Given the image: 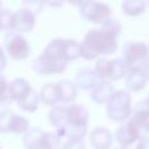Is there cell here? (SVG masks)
<instances>
[{"label":"cell","mask_w":149,"mask_h":149,"mask_svg":"<svg viewBox=\"0 0 149 149\" xmlns=\"http://www.w3.org/2000/svg\"><path fill=\"white\" fill-rule=\"evenodd\" d=\"M58 86H59L60 102H64V103L73 102L77 95L76 84L72 82L71 80H62L60 82H58Z\"/></svg>","instance_id":"d6986e66"},{"label":"cell","mask_w":149,"mask_h":149,"mask_svg":"<svg viewBox=\"0 0 149 149\" xmlns=\"http://www.w3.org/2000/svg\"><path fill=\"white\" fill-rule=\"evenodd\" d=\"M114 149H130L128 147H122V145H119V147H116V148H114Z\"/></svg>","instance_id":"836d02e7"},{"label":"cell","mask_w":149,"mask_h":149,"mask_svg":"<svg viewBox=\"0 0 149 149\" xmlns=\"http://www.w3.org/2000/svg\"><path fill=\"white\" fill-rule=\"evenodd\" d=\"M46 4L52 5V7H62V5H63V1H60V3H46Z\"/></svg>","instance_id":"d6a6232c"},{"label":"cell","mask_w":149,"mask_h":149,"mask_svg":"<svg viewBox=\"0 0 149 149\" xmlns=\"http://www.w3.org/2000/svg\"><path fill=\"white\" fill-rule=\"evenodd\" d=\"M147 77L143 71L128 72L126 76V88L131 92H140L147 85Z\"/></svg>","instance_id":"ac0fdd59"},{"label":"cell","mask_w":149,"mask_h":149,"mask_svg":"<svg viewBox=\"0 0 149 149\" xmlns=\"http://www.w3.org/2000/svg\"><path fill=\"white\" fill-rule=\"evenodd\" d=\"M68 107L67 106H55L49 113V120L58 130H62L68 124Z\"/></svg>","instance_id":"2e32d148"},{"label":"cell","mask_w":149,"mask_h":149,"mask_svg":"<svg viewBox=\"0 0 149 149\" xmlns=\"http://www.w3.org/2000/svg\"><path fill=\"white\" fill-rule=\"evenodd\" d=\"M115 92L111 81H100L90 90V98L97 103H107Z\"/></svg>","instance_id":"7c38bea8"},{"label":"cell","mask_w":149,"mask_h":149,"mask_svg":"<svg viewBox=\"0 0 149 149\" xmlns=\"http://www.w3.org/2000/svg\"><path fill=\"white\" fill-rule=\"evenodd\" d=\"M68 60L64 52V39H54L46 46L42 55L33 62L37 74H56L67 70Z\"/></svg>","instance_id":"7a4b0ae2"},{"label":"cell","mask_w":149,"mask_h":149,"mask_svg":"<svg viewBox=\"0 0 149 149\" xmlns=\"http://www.w3.org/2000/svg\"><path fill=\"white\" fill-rule=\"evenodd\" d=\"M45 4H46L45 1H38V0H37V1H24L22 3V8H26V9L30 10L34 16H37V15H39V13L42 12Z\"/></svg>","instance_id":"83f0119b"},{"label":"cell","mask_w":149,"mask_h":149,"mask_svg":"<svg viewBox=\"0 0 149 149\" xmlns=\"http://www.w3.org/2000/svg\"><path fill=\"white\" fill-rule=\"evenodd\" d=\"M0 149H3V148H1V145H0Z\"/></svg>","instance_id":"d590c367"},{"label":"cell","mask_w":149,"mask_h":149,"mask_svg":"<svg viewBox=\"0 0 149 149\" xmlns=\"http://www.w3.org/2000/svg\"><path fill=\"white\" fill-rule=\"evenodd\" d=\"M36 26V16L26 8H21L13 16V28L16 33H29Z\"/></svg>","instance_id":"9c48e42d"},{"label":"cell","mask_w":149,"mask_h":149,"mask_svg":"<svg viewBox=\"0 0 149 149\" xmlns=\"http://www.w3.org/2000/svg\"><path fill=\"white\" fill-rule=\"evenodd\" d=\"M64 52L68 62L76 60L81 56V43L74 39H64Z\"/></svg>","instance_id":"cb8c5ba5"},{"label":"cell","mask_w":149,"mask_h":149,"mask_svg":"<svg viewBox=\"0 0 149 149\" xmlns=\"http://www.w3.org/2000/svg\"><path fill=\"white\" fill-rule=\"evenodd\" d=\"M68 124L73 126H88L89 120V111L81 103H73L68 106Z\"/></svg>","instance_id":"5bb4252c"},{"label":"cell","mask_w":149,"mask_h":149,"mask_svg":"<svg viewBox=\"0 0 149 149\" xmlns=\"http://www.w3.org/2000/svg\"><path fill=\"white\" fill-rule=\"evenodd\" d=\"M89 141L94 149H110L113 145V135L105 127H97L90 132Z\"/></svg>","instance_id":"30bf717a"},{"label":"cell","mask_w":149,"mask_h":149,"mask_svg":"<svg viewBox=\"0 0 149 149\" xmlns=\"http://www.w3.org/2000/svg\"><path fill=\"white\" fill-rule=\"evenodd\" d=\"M29 120L21 115H17L12 110L0 111V134H24L29 131Z\"/></svg>","instance_id":"ba28073f"},{"label":"cell","mask_w":149,"mask_h":149,"mask_svg":"<svg viewBox=\"0 0 149 149\" xmlns=\"http://www.w3.org/2000/svg\"><path fill=\"white\" fill-rule=\"evenodd\" d=\"M5 67H7V56H5L3 47L0 46V73H1V71L5 70Z\"/></svg>","instance_id":"f546056e"},{"label":"cell","mask_w":149,"mask_h":149,"mask_svg":"<svg viewBox=\"0 0 149 149\" xmlns=\"http://www.w3.org/2000/svg\"><path fill=\"white\" fill-rule=\"evenodd\" d=\"M145 1L143 0H126L122 3V10L127 16H139L144 13L145 10Z\"/></svg>","instance_id":"7402d4cb"},{"label":"cell","mask_w":149,"mask_h":149,"mask_svg":"<svg viewBox=\"0 0 149 149\" xmlns=\"http://www.w3.org/2000/svg\"><path fill=\"white\" fill-rule=\"evenodd\" d=\"M41 102V97H39V93H37L36 90H31L28 95H26L24 100H21L18 103L21 109L24 111H28V113H34V111L38 109V105Z\"/></svg>","instance_id":"603a6c76"},{"label":"cell","mask_w":149,"mask_h":149,"mask_svg":"<svg viewBox=\"0 0 149 149\" xmlns=\"http://www.w3.org/2000/svg\"><path fill=\"white\" fill-rule=\"evenodd\" d=\"M148 98H149V97H148Z\"/></svg>","instance_id":"8d00e7d4"},{"label":"cell","mask_w":149,"mask_h":149,"mask_svg":"<svg viewBox=\"0 0 149 149\" xmlns=\"http://www.w3.org/2000/svg\"><path fill=\"white\" fill-rule=\"evenodd\" d=\"M127 73L128 71L122 59H111L109 62V81L120 80L123 76H127Z\"/></svg>","instance_id":"ffe728a7"},{"label":"cell","mask_w":149,"mask_h":149,"mask_svg":"<svg viewBox=\"0 0 149 149\" xmlns=\"http://www.w3.org/2000/svg\"><path fill=\"white\" fill-rule=\"evenodd\" d=\"M0 9H1V1H0Z\"/></svg>","instance_id":"e575fe53"},{"label":"cell","mask_w":149,"mask_h":149,"mask_svg":"<svg viewBox=\"0 0 149 149\" xmlns=\"http://www.w3.org/2000/svg\"><path fill=\"white\" fill-rule=\"evenodd\" d=\"M100 81L101 80L97 76L95 71L88 67L79 70V72L76 73V79H74L76 86H79L82 90H92Z\"/></svg>","instance_id":"8fae6325"},{"label":"cell","mask_w":149,"mask_h":149,"mask_svg":"<svg viewBox=\"0 0 149 149\" xmlns=\"http://www.w3.org/2000/svg\"><path fill=\"white\" fill-rule=\"evenodd\" d=\"M41 149H60V137L56 132H46Z\"/></svg>","instance_id":"4316f807"},{"label":"cell","mask_w":149,"mask_h":149,"mask_svg":"<svg viewBox=\"0 0 149 149\" xmlns=\"http://www.w3.org/2000/svg\"><path fill=\"white\" fill-rule=\"evenodd\" d=\"M122 25L118 20L110 18L101 29H92L85 34L81 42V56L86 60L97 59L101 55L114 54L118 49V36Z\"/></svg>","instance_id":"6da1fadb"},{"label":"cell","mask_w":149,"mask_h":149,"mask_svg":"<svg viewBox=\"0 0 149 149\" xmlns=\"http://www.w3.org/2000/svg\"><path fill=\"white\" fill-rule=\"evenodd\" d=\"M136 149H149V137L140 140L139 144H137V147H136Z\"/></svg>","instance_id":"4dcf8cb0"},{"label":"cell","mask_w":149,"mask_h":149,"mask_svg":"<svg viewBox=\"0 0 149 149\" xmlns=\"http://www.w3.org/2000/svg\"><path fill=\"white\" fill-rule=\"evenodd\" d=\"M131 118L140 123H149V98H145L135 105Z\"/></svg>","instance_id":"44dd1931"},{"label":"cell","mask_w":149,"mask_h":149,"mask_svg":"<svg viewBox=\"0 0 149 149\" xmlns=\"http://www.w3.org/2000/svg\"><path fill=\"white\" fill-rule=\"evenodd\" d=\"M144 74H145V77L149 80V60H148V63H147V65H145V68H144Z\"/></svg>","instance_id":"1f68e13d"},{"label":"cell","mask_w":149,"mask_h":149,"mask_svg":"<svg viewBox=\"0 0 149 149\" xmlns=\"http://www.w3.org/2000/svg\"><path fill=\"white\" fill-rule=\"evenodd\" d=\"M131 94L126 90H116L106 106L107 115L114 122H124L132 115Z\"/></svg>","instance_id":"5b68a950"},{"label":"cell","mask_w":149,"mask_h":149,"mask_svg":"<svg viewBox=\"0 0 149 149\" xmlns=\"http://www.w3.org/2000/svg\"><path fill=\"white\" fill-rule=\"evenodd\" d=\"M149 136V123H140L130 118L126 123L118 127L115 131V139L122 147H128L136 141L147 139Z\"/></svg>","instance_id":"277c9868"},{"label":"cell","mask_w":149,"mask_h":149,"mask_svg":"<svg viewBox=\"0 0 149 149\" xmlns=\"http://www.w3.org/2000/svg\"><path fill=\"white\" fill-rule=\"evenodd\" d=\"M46 132L39 128H30L22 137V143L26 149H41Z\"/></svg>","instance_id":"e0dca14e"},{"label":"cell","mask_w":149,"mask_h":149,"mask_svg":"<svg viewBox=\"0 0 149 149\" xmlns=\"http://www.w3.org/2000/svg\"><path fill=\"white\" fill-rule=\"evenodd\" d=\"M13 16L15 13L10 12L9 9H0V30L10 31L13 28Z\"/></svg>","instance_id":"d4e9b609"},{"label":"cell","mask_w":149,"mask_h":149,"mask_svg":"<svg viewBox=\"0 0 149 149\" xmlns=\"http://www.w3.org/2000/svg\"><path fill=\"white\" fill-rule=\"evenodd\" d=\"M8 84H9V82H7L5 77L1 74V76H0V106H8V105H10V102L13 101L9 94Z\"/></svg>","instance_id":"484cf974"},{"label":"cell","mask_w":149,"mask_h":149,"mask_svg":"<svg viewBox=\"0 0 149 149\" xmlns=\"http://www.w3.org/2000/svg\"><path fill=\"white\" fill-rule=\"evenodd\" d=\"M39 97H41V102L49 106H55L58 102H60L58 82H49V84L43 85L39 92Z\"/></svg>","instance_id":"9a60e30c"},{"label":"cell","mask_w":149,"mask_h":149,"mask_svg":"<svg viewBox=\"0 0 149 149\" xmlns=\"http://www.w3.org/2000/svg\"><path fill=\"white\" fill-rule=\"evenodd\" d=\"M73 4L79 7L81 17L88 20L89 22L103 25L106 21L111 18V8L105 3L88 0V1H79Z\"/></svg>","instance_id":"8992f818"},{"label":"cell","mask_w":149,"mask_h":149,"mask_svg":"<svg viewBox=\"0 0 149 149\" xmlns=\"http://www.w3.org/2000/svg\"><path fill=\"white\" fill-rule=\"evenodd\" d=\"M4 46L5 51L8 52L12 59L15 60H24L30 55L31 49L25 38L21 34L10 30L7 31L4 36Z\"/></svg>","instance_id":"52a82bcc"},{"label":"cell","mask_w":149,"mask_h":149,"mask_svg":"<svg viewBox=\"0 0 149 149\" xmlns=\"http://www.w3.org/2000/svg\"><path fill=\"white\" fill-rule=\"evenodd\" d=\"M8 89H9V94L12 97L13 101H17L20 102L21 100L26 97L29 93L33 90L30 82L25 79H15L8 84Z\"/></svg>","instance_id":"4fadbf2b"},{"label":"cell","mask_w":149,"mask_h":149,"mask_svg":"<svg viewBox=\"0 0 149 149\" xmlns=\"http://www.w3.org/2000/svg\"><path fill=\"white\" fill-rule=\"evenodd\" d=\"M62 149H85V144L82 140H67Z\"/></svg>","instance_id":"f1b7e54d"},{"label":"cell","mask_w":149,"mask_h":149,"mask_svg":"<svg viewBox=\"0 0 149 149\" xmlns=\"http://www.w3.org/2000/svg\"><path fill=\"white\" fill-rule=\"evenodd\" d=\"M123 63L128 72L144 71L149 60V47L143 42H127L123 46Z\"/></svg>","instance_id":"3957f363"}]
</instances>
